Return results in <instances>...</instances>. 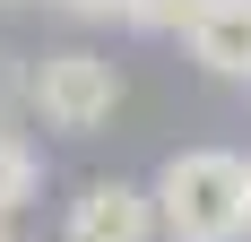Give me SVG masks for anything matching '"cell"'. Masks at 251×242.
<instances>
[{
  "mask_svg": "<svg viewBox=\"0 0 251 242\" xmlns=\"http://www.w3.org/2000/svg\"><path fill=\"white\" fill-rule=\"evenodd\" d=\"M251 173L234 147H174L148 182L156 242H243L251 234Z\"/></svg>",
  "mask_w": 251,
  "mask_h": 242,
  "instance_id": "1",
  "label": "cell"
},
{
  "mask_svg": "<svg viewBox=\"0 0 251 242\" xmlns=\"http://www.w3.org/2000/svg\"><path fill=\"white\" fill-rule=\"evenodd\" d=\"M26 104L44 113V130H70V139H96L104 121L122 113V70L104 52L70 44V52H44L26 70Z\"/></svg>",
  "mask_w": 251,
  "mask_h": 242,
  "instance_id": "2",
  "label": "cell"
},
{
  "mask_svg": "<svg viewBox=\"0 0 251 242\" xmlns=\"http://www.w3.org/2000/svg\"><path fill=\"white\" fill-rule=\"evenodd\" d=\"M61 242H156L148 182H122V173L87 182V191L70 199V225H61Z\"/></svg>",
  "mask_w": 251,
  "mask_h": 242,
  "instance_id": "3",
  "label": "cell"
},
{
  "mask_svg": "<svg viewBox=\"0 0 251 242\" xmlns=\"http://www.w3.org/2000/svg\"><path fill=\"white\" fill-rule=\"evenodd\" d=\"M191 61L217 78H251V0H200L191 26H182Z\"/></svg>",
  "mask_w": 251,
  "mask_h": 242,
  "instance_id": "4",
  "label": "cell"
},
{
  "mask_svg": "<svg viewBox=\"0 0 251 242\" xmlns=\"http://www.w3.org/2000/svg\"><path fill=\"white\" fill-rule=\"evenodd\" d=\"M35 191H44V156L0 121V217H18V208H35Z\"/></svg>",
  "mask_w": 251,
  "mask_h": 242,
  "instance_id": "5",
  "label": "cell"
},
{
  "mask_svg": "<svg viewBox=\"0 0 251 242\" xmlns=\"http://www.w3.org/2000/svg\"><path fill=\"white\" fill-rule=\"evenodd\" d=\"M191 9H200V0H122V26H139V35H182Z\"/></svg>",
  "mask_w": 251,
  "mask_h": 242,
  "instance_id": "6",
  "label": "cell"
},
{
  "mask_svg": "<svg viewBox=\"0 0 251 242\" xmlns=\"http://www.w3.org/2000/svg\"><path fill=\"white\" fill-rule=\"evenodd\" d=\"M52 9H70V18H122V0H52Z\"/></svg>",
  "mask_w": 251,
  "mask_h": 242,
  "instance_id": "7",
  "label": "cell"
},
{
  "mask_svg": "<svg viewBox=\"0 0 251 242\" xmlns=\"http://www.w3.org/2000/svg\"><path fill=\"white\" fill-rule=\"evenodd\" d=\"M243 173H251V156H243ZM243 191H251V182H243Z\"/></svg>",
  "mask_w": 251,
  "mask_h": 242,
  "instance_id": "8",
  "label": "cell"
},
{
  "mask_svg": "<svg viewBox=\"0 0 251 242\" xmlns=\"http://www.w3.org/2000/svg\"><path fill=\"white\" fill-rule=\"evenodd\" d=\"M0 242H9V234H0Z\"/></svg>",
  "mask_w": 251,
  "mask_h": 242,
  "instance_id": "9",
  "label": "cell"
}]
</instances>
